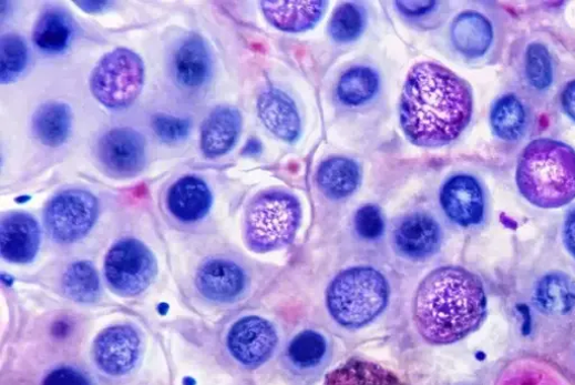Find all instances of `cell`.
Returning a JSON list of instances; mask_svg holds the SVG:
<instances>
[{
	"instance_id": "1",
	"label": "cell",
	"mask_w": 575,
	"mask_h": 385,
	"mask_svg": "<svg viewBox=\"0 0 575 385\" xmlns=\"http://www.w3.org/2000/svg\"><path fill=\"white\" fill-rule=\"evenodd\" d=\"M473 110L469 85L450 69L421 62L409 71L401 99L400 124L420 146L445 145L468 126Z\"/></svg>"
},
{
	"instance_id": "2",
	"label": "cell",
	"mask_w": 575,
	"mask_h": 385,
	"mask_svg": "<svg viewBox=\"0 0 575 385\" xmlns=\"http://www.w3.org/2000/svg\"><path fill=\"white\" fill-rule=\"evenodd\" d=\"M486 315V295L481 280L456 266L432 272L418 290L414 318L431 344L448 345L475 332Z\"/></svg>"
},
{
	"instance_id": "3",
	"label": "cell",
	"mask_w": 575,
	"mask_h": 385,
	"mask_svg": "<svg viewBox=\"0 0 575 385\" xmlns=\"http://www.w3.org/2000/svg\"><path fill=\"white\" fill-rule=\"evenodd\" d=\"M521 194L542 209L575 199V151L561 141L537 139L523 151L516 173Z\"/></svg>"
},
{
	"instance_id": "4",
	"label": "cell",
	"mask_w": 575,
	"mask_h": 385,
	"mask_svg": "<svg viewBox=\"0 0 575 385\" xmlns=\"http://www.w3.org/2000/svg\"><path fill=\"white\" fill-rule=\"evenodd\" d=\"M389 297L386 278L371 267L342 272L327 291V306L343 327L359 328L377 318Z\"/></svg>"
},
{
	"instance_id": "5",
	"label": "cell",
	"mask_w": 575,
	"mask_h": 385,
	"mask_svg": "<svg viewBox=\"0 0 575 385\" xmlns=\"http://www.w3.org/2000/svg\"><path fill=\"white\" fill-rule=\"evenodd\" d=\"M301 207L292 195L270 191L257 196L246 212L245 236L257 253L280 250L294 240Z\"/></svg>"
},
{
	"instance_id": "6",
	"label": "cell",
	"mask_w": 575,
	"mask_h": 385,
	"mask_svg": "<svg viewBox=\"0 0 575 385\" xmlns=\"http://www.w3.org/2000/svg\"><path fill=\"white\" fill-rule=\"evenodd\" d=\"M145 68L141 57L125 48L105 54L91 75V90L111 110L129 108L144 85Z\"/></svg>"
},
{
	"instance_id": "7",
	"label": "cell",
	"mask_w": 575,
	"mask_h": 385,
	"mask_svg": "<svg viewBox=\"0 0 575 385\" xmlns=\"http://www.w3.org/2000/svg\"><path fill=\"white\" fill-rule=\"evenodd\" d=\"M99 215V201L88 191L66 190L54 195L44 212L51 239L60 244L75 243L90 233Z\"/></svg>"
},
{
	"instance_id": "8",
	"label": "cell",
	"mask_w": 575,
	"mask_h": 385,
	"mask_svg": "<svg viewBox=\"0 0 575 385\" xmlns=\"http://www.w3.org/2000/svg\"><path fill=\"white\" fill-rule=\"evenodd\" d=\"M156 261L141 242L126 239L117 242L105 260V276L119 293L134 296L144 292L156 275Z\"/></svg>"
},
{
	"instance_id": "9",
	"label": "cell",
	"mask_w": 575,
	"mask_h": 385,
	"mask_svg": "<svg viewBox=\"0 0 575 385\" xmlns=\"http://www.w3.org/2000/svg\"><path fill=\"white\" fill-rule=\"evenodd\" d=\"M97 158L104 170L116 178H133L146 162V141L132 128H115L99 141Z\"/></svg>"
},
{
	"instance_id": "10",
	"label": "cell",
	"mask_w": 575,
	"mask_h": 385,
	"mask_svg": "<svg viewBox=\"0 0 575 385\" xmlns=\"http://www.w3.org/2000/svg\"><path fill=\"white\" fill-rule=\"evenodd\" d=\"M274 326L259 317H245L233 325L227 346L243 365L258 366L268 361L277 346Z\"/></svg>"
},
{
	"instance_id": "11",
	"label": "cell",
	"mask_w": 575,
	"mask_h": 385,
	"mask_svg": "<svg viewBox=\"0 0 575 385\" xmlns=\"http://www.w3.org/2000/svg\"><path fill=\"white\" fill-rule=\"evenodd\" d=\"M140 347V337L132 327L114 326L99 335L94 344V356L103 372L122 376L135 367Z\"/></svg>"
},
{
	"instance_id": "12",
	"label": "cell",
	"mask_w": 575,
	"mask_h": 385,
	"mask_svg": "<svg viewBox=\"0 0 575 385\" xmlns=\"http://www.w3.org/2000/svg\"><path fill=\"white\" fill-rule=\"evenodd\" d=\"M41 230L37 220L28 213L14 212L0 223V253L16 264H28L38 255Z\"/></svg>"
},
{
	"instance_id": "13",
	"label": "cell",
	"mask_w": 575,
	"mask_h": 385,
	"mask_svg": "<svg viewBox=\"0 0 575 385\" xmlns=\"http://www.w3.org/2000/svg\"><path fill=\"white\" fill-rule=\"evenodd\" d=\"M441 203L446 215L456 224H479L484 215V196L479 182L469 175L449 180L441 192Z\"/></svg>"
},
{
	"instance_id": "14",
	"label": "cell",
	"mask_w": 575,
	"mask_h": 385,
	"mask_svg": "<svg viewBox=\"0 0 575 385\" xmlns=\"http://www.w3.org/2000/svg\"><path fill=\"white\" fill-rule=\"evenodd\" d=\"M173 71L177 83L185 89L196 90L208 83L213 60L202 37L188 36L178 44L173 55Z\"/></svg>"
},
{
	"instance_id": "15",
	"label": "cell",
	"mask_w": 575,
	"mask_h": 385,
	"mask_svg": "<svg viewBox=\"0 0 575 385\" xmlns=\"http://www.w3.org/2000/svg\"><path fill=\"white\" fill-rule=\"evenodd\" d=\"M441 227L430 215L417 213L407 216L394 231V244L404 256L427 259L441 245Z\"/></svg>"
},
{
	"instance_id": "16",
	"label": "cell",
	"mask_w": 575,
	"mask_h": 385,
	"mask_svg": "<svg viewBox=\"0 0 575 385\" xmlns=\"http://www.w3.org/2000/svg\"><path fill=\"white\" fill-rule=\"evenodd\" d=\"M242 130V116L232 107H218L206 118L202 126L201 148L207 159L226 155Z\"/></svg>"
},
{
	"instance_id": "17",
	"label": "cell",
	"mask_w": 575,
	"mask_h": 385,
	"mask_svg": "<svg viewBox=\"0 0 575 385\" xmlns=\"http://www.w3.org/2000/svg\"><path fill=\"white\" fill-rule=\"evenodd\" d=\"M258 113L265 126L281 140L294 142L301 122L294 101L277 89L265 91L258 100Z\"/></svg>"
},
{
	"instance_id": "18",
	"label": "cell",
	"mask_w": 575,
	"mask_h": 385,
	"mask_svg": "<svg viewBox=\"0 0 575 385\" xmlns=\"http://www.w3.org/2000/svg\"><path fill=\"white\" fill-rule=\"evenodd\" d=\"M197 287L209 300L228 302L243 292L245 274L239 266L229 261L212 260L198 271Z\"/></svg>"
},
{
	"instance_id": "19",
	"label": "cell",
	"mask_w": 575,
	"mask_h": 385,
	"mask_svg": "<svg viewBox=\"0 0 575 385\" xmlns=\"http://www.w3.org/2000/svg\"><path fill=\"white\" fill-rule=\"evenodd\" d=\"M213 203L208 185L199 178L186 176L170 190L168 209L182 222L192 223L205 217Z\"/></svg>"
},
{
	"instance_id": "20",
	"label": "cell",
	"mask_w": 575,
	"mask_h": 385,
	"mask_svg": "<svg viewBox=\"0 0 575 385\" xmlns=\"http://www.w3.org/2000/svg\"><path fill=\"white\" fill-rule=\"evenodd\" d=\"M267 20L277 29L298 33L311 29L322 17L326 2H263Z\"/></svg>"
},
{
	"instance_id": "21",
	"label": "cell",
	"mask_w": 575,
	"mask_h": 385,
	"mask_svg": "<svg viewBox=\"0 0 575 385\" xmlns=\"http://www.w3.org/2000/svg\"><path fill=\"white\" fill-rule=\"evenodd\" d=\"M536 310L547 316H565L575 307V281L559 272L543 276L534 291Z\"/></svg>"
},
{
	"instance_id": "22",
	"label": "cell",
	"mask_w": 575,
	"mask_h": 385,
	"mask_svg": "<svg viewBox=\"0 0 575 385\" xmlns=\"http://www.w3.org/2000/svg\"><path fill=\"white\" fill-rule=\"evenodd\" d=\"M451 38L455 49L468 58H479L489 50L494 30L482 14L464 12L453 22Z\"/></svg>"
},
{
	"instance_id": "23",
	"label": "cell",
	"mask_w": 575,
	"mask_h": 385,
	"mask_svg": "<svg viewBox=\"0 0 575 385\" xmlns=\"http://www.w3.org/2000/svg\"><path fill=\"white\" fill-rule=\"evenodd\" d=\"M317 182L328 197L345 199L353 194L359 188L361 171L352 160L332 159L319 166Z\"/></svg>"
},
{
	"instance_id": "24",
	"label": "cell",
	"mask_w": 575,
	"mask_h": 385,
	"mask_svg": "<svg viewBox=\"0 0 575 385\" xmlns=\"http://www.w3.org/2000/svg\"><path fill=\"white\" fill-rule=\"evenodd\" d=\"M72 128V112L68 104L49 102L33 115L32 129L37 139L49 146L62 145Z\"/></svg>"
},
{
	"instance_id": "25",
	"label": "cell",
	"mask_w": 575,
	"mask_h": 385,
	"mask_svg": "<svg viewBox=\"0 0 575 385\" xmlns=\"http://www.w3.org/2000/svg\"><path fill=\"white\" fill-rule=\"evenodd\" d=\"M324 385H402L391 371L372 362L350 359L328 373Z\"/></svg>"
},
{
	"instance_id": "26",
	"label": "cell",
	"mask_w": 575,
	"mask_h": 385,
	"mask_svg": "<svg viewBox=\"0 0 575 385\" xmlns=\"http://www.w3.org/2000/svg\"><path fill=\"white\" fill-rule=\"evenodd\" d=\"M73 38L70 19L59 10L47 11L33 30V42L43 52L60 53L66 50Z\"/></svg>"
},
{
	"instance_id": "27",
	"label": "cell",
	"mask_w": 575,
	"mask_h": 385,
	"mask_svg": "<svg viewBox=\"0 0 575 385\" xmlns=\"http://www.w3.org/2000/svg\"><path fill=\"white\" fill-rule=\"evenodd\" d=\"M497 385H571L566 378L546 363L523 359L511 364Z\"/></svg>"
},
{
	"instance_id": "28",
	"label": "cell",
	"mask_w": 575,
	"mask_h": 385,
	"mask_svg": "<svg viewBox=\"0 0 575 385\" xmlns=\"http://www.w3.org/2000/svg\"><path fill=\"white\" fill-rule=\"evenodd\" d=\"M379 84V75L373 69L356 67L341 77L338 95L346 105L359 107L376 97Z\"/></svg>"
},
{
	"instance_id": "29",
	"label": "cell",
	"mask_w": 575,
	"mask_h": 385,
	"mask_svg": "<svg viewBox=\"0 0 575 385\" xmlns=\"http://www.w3.org/2000/svg\"><path fill=\"white\" fill-rule=\"evenodd\" d=\"M490 122L495 134L505 141L518 140L525 131L526 112L514 95L500 99L492 109Z\"/></svg>"
},
{
	"instance_id": "30",
	"label": "cell",
	"mask_w": 575,
	"mask_h": 385,
	"mask_svg": "<svg viewBox=\"0 0 575 385\" xmlns=\"http://www.w3.org/2000/svg\"><path fill=\"white\" fill-rule=\"evenodd\" d=\"M100 277L89 262L72 264L63 276L64 293L76 302H94L101 293Z\"/></svg>"
},
{
	"instance_id": "31",
	"label": "cell",
	"mask_w": 575,
	"mask_h": 385,
	"mask_svg": "<svg viewBox=\"0 0 575 385\" xmlns=\"http://www.w3.org/2000/svg\"><path fill=\"white\" fill-rule=\"evenodd\" d=\"M28 61L29 49L20 36L11 33L0 38V83L6 85L16 82Z\"/></svg>"
},
{
	"instance_id": "32",
	"label": "cell",
	"mask_w": 575,
	"mask_h": 385,
	"mask_svg": "<svg viewBox=\"0 0 575 385\" xmlns=\"http://www.w3.org/2000/svg\"><path fill=\"white\" fill-rule=\"evenodd\" d=\"M364 30V16L362 11L353 4L339 7L328 27L331 37L340 43H348L357 40Z\"/></svg>"
},
{
	"instance_id": "33",
	"label": "cell",
	"mask_w": 575,
	"mask_h": 385,
	"mask_svg": "<svg viewBox=\"0 0 575 385\" xmlns=\"http://www.w3.org/2000/svg\"><path fill=\"white\" fill-rule=\"evenodd\" d=\"M326 342L315 332H304L291 342L289 357L299 367L316 366L325 356Z\"/></svg>"
},
{
	"instance_id": "34",
	"label": "cell",
	"mask_w": 575,
	"mask_h": 385,
	"mask_svg": "<svg viewBox=\"0 0 575 385\" xmlns=\"http://www.w3.org/2000/svg\"><path fill=\"white\" fill-rule=\"evenodd\" d=\"M526 74L530 84L540 91L546 90L553 82L552 59L541 43H533L526 52Z\"/></svg>"
},
{
	"instance_id": "35",
	"label": "cell",
	"mask_w": 575,
	"mask_h": 385,
	"mask_svg": "<svg viewBox=\"0 0 575 385\" xmlns=\"http://www.w3.org/2000/svg\"><path fill=\"white\" fill-rule=\"evenodd\" d=\"M192 121L170 114H155L152 118V129L156 136L166 143L186 141L192 132Z\"/></svg>"
},
{
	"instance_id": "36",
	"label": "cell",
	"mask_w": 575,
	"mask_h": 385,
	"mask_svg": "<svg viewBox=\"0 0 575 385\" xmlns=\"http://www.w3.org/2000/svg\"><path fill=\"white\" fill-rule=\"evenodd\" d=\"M357 233L364 240L376 241L383 235L384 220L380 209L376 205H364L356 214Z\"/></svg>"
},
{
	"instance_id": "37",
	"label": "cell",
	"mask_w": 575,
	"mask_h": 385,
	"mask_svg": "<svg viewBox=\"0 0 575 385\" xmlns=\"http://www.w3.org/2000/svg\"><path fill=\"white\" fill-rule=\"evenodd\" d=\"M42 385H93L91 381L79 371L71 367H60L52 371Z\"/></svg>"
},
{
	"instance_id": "38",
	"label": "cell",
	"mask_w": 575,
	"mask_h": 385,
	"mask_svg": "<svg viewBox=\"0 0 575 385\" xmlns=\"http://www.w3.org/2000/svg\"><path fill=\"white\" fill-rule=\"evenodd\" d=\"M398 11L404 17L419 18L431 13L435 8V2H396Z\"/></svg>"
},
{
	"instance_id": "39",
	"label": "cell",
	"mask_w": 575,
	"mask_h": 385,
	"mask_svg": "<svg viewBox=\"0 0 575 385\" xmlns=\"http://www.w3.org/2000/svg\"><path fill=\"white\" fill-rule=\"evenodd\" d=\"M563 237L567 251L575 260V210L571 211L566 216Z\"/></svg>"
},
{
	"instance_id": "40",
	"label": "cell",
	"mask_w": 575,
	"mask_h": 385,
	"mask_svg": "<svg viewBox=\"0 0 575 385\" xmlns=\"http://www.w3.org/2000/svg\"><path fill=\"white\" fill-rule=\"evenodd\" d=\"M565 113L575 122V81L568 83L562 94Z\"/></svg>"
},
{
	"instance_id": "41",
	"label": "cell",
	"mask_w": 575,
	"mask_h": 385,
	"mask_svg": "<svg viewBox=\"0 0 575 385\" xmlns=\"http://www.w3.org/2000/svg\"><path fill=\"white\" fill-rule=\"evenodd\" d=\"M80 9L86 11L88 13H100L106 10L112 3L110 2H76L75 3Z\"/></svg>"
},
{
	"instance_id": "42",
	"label": "cell",
	"mask_w": 575,
	"mask_h": 385,
	"mask_svg": "<svg viewBox=\"0 0 575 385\" xmlns=\"http://www.w3.org/2000/svg\"><path fill=\"white\" fill-rule=\"evenodd\" d=\"M261 151V144L258 140H251L248 144H246L244 149V153L246 155H257Z\"/></svg>"
}]
</instances>
